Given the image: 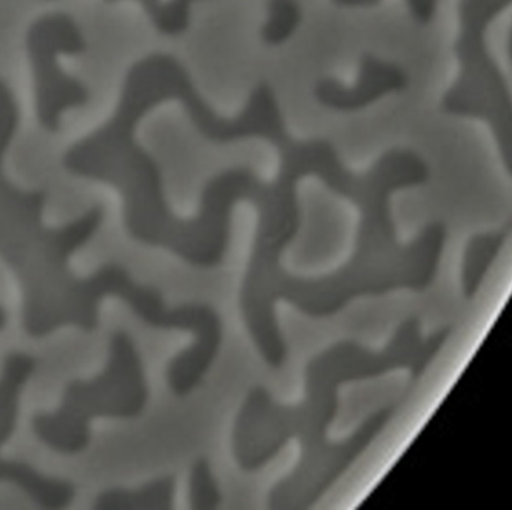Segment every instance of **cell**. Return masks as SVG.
Returning a JSON list of instances; mask_svg holds the SVG:
<instances>
[{
    "instance_id": "cell-2",
    "label": "cell",
    "mask_w": 512,
    "mask_h": 510,
    "mask_svg": "<svg viewBox=\"0 0 512 510\" xmlns=\"http://www.w3.org/2000/svg\"><path fill=\"white\" fill-rule=\"evenodd\" d=\"M155 108L151 91L143 80L134 74H128L123 83L120 102L111 120L88 137L74 143L63 157V166L77 177L91 178L94 172L106 167H120L126 170H138L148 184L149 200L152 210L132 209L140 215L155 218L175 232L186 235H204L215 238L217 230L218 195L224 184L234 180L230 170L207 181L201 193L200 213L192 221L178 220L166 203L163 177L157 161L135 140L138 123Z\"/></svg>"
},
{
    "instance_id": "cell-3",
    "label": "cell",
    "mask_w": 512,
    "mask_h": 510,
    "mask_svg": "<svg viewBox=\"0 0 512 510\" xmlns=\"http://www.w3.org/2000/svg\"><path fill=\"white\" fill-rule=\"evenodd\" d=\"M148 397L142 357L134 340L125 331H117L111 337L103 373L96 379L69 382L59 408L34 416L31 428L53 451L80 454L91 442L92 420L135 419L145 411Z\"/></svg>"
},
{
    "instance_id": "cell-11",
    "label": "cell",
    "mask_w": 512,
    "mask_h": 510,
    "mask_svg": "<svg viewBox=\"0 0 512 510\" xmlns=\"http://www.w3.org/2000/svg\"><path fill=\"white\" fill-rule=\"evenodd\" d=\"M19 125V109L13 92L7 83L0 79V198L14 189V184L5 177L4 157L10 148Z\"/></svg>"
},
{
    "instance_id": "cell-17",
    "label": "cell",
    "mask_w": 512,
    "mask_h": 510,
    "mask_svg": "<svg viewBox=\"0 0 512 510\" xmlns=\"http://www.w3.org/2000/svg\"><path fill=\"white\" fill-rule=\"evenodd\" d=\"M105 2H108V4H112V2H119V0H105Z\"/></svg>"
},
{
    "instance_id": "cell-4",
    "label": "cell",
    "mask_w": 512,
    "mask_h": 510,
    "mask_svg": "<svg viewBox=\"0 0 512 510\" xmlns=\"http://www.w3.org/2000/svg\"><path fill=\"white\" fill-rule=\"evenodd\" d=\"M511 5L512 0H460L454 43L459 69L442 97V111L485 123L512 178V94L488 45L491 25Z\"/></svg>"
},
{
    "instance_id": "cell-15",
    "label": "cell",
    "mask_w": 512,
    "mask_h": 510,
    "mask_svg": "<svg viewBox=\"0 0 512 510\" xmlns=\"http://www.w3.org/2000/svg\"><path fill=\"white\" fill-rule=\"evenodd\" d=\"M5 325H7V313L4 308L0 307V331L4 330Z\"/></svg>"
},
{
    "instance_id": "cell-1",
    "label": "cell",
    "mask_w": 512,
    "mask_h": 510,
    "mask_svg": "<svg viewBox=\"0 0 512 510\" xmlns=\"http://www.w3.org/2000/svg\"><path fill=\"white\" fill-rule=\"evenodd\" d=\"M46 198L42 190H27L0 206V258L19 282L22 325L28 336L39 339L63 327L96 331L100 302L106 296H117L126 304L140 298L154 310H165L160 291L138 285L120 265H103L89 278L74 275L71 256L99 232L105 210L94 206L65 226L46 227Z\"/></svg>"
},
{
    "instance_id": "cell-16",
    "label": "cell",
    "mask_w": 512,
    "mask_h": 510,
    "mask_svg": "<svg viewBox=\"0 0 512 510\" xmlns=\"http://www.w3.org/2000/svg\"><path fill=\"white\" fill-rule=\"evenodd\" d=\"M508 54H509V60H511V63H512V25H511V30H509Z\"/></svg>"
},
{
    "instance_id": "cell-9",
    "label": "cell",
    "mask_w": 512,
    "mask_h": 510,
    "mask_svg": "<svg viewBox=\"0 0 512 510\" xmlns=\"http://www.w3.org/2000/svg\"><path fill=\"white\" fill-rule=\"evenodd\" d=\"M174 475L149 481L138 489H108L94 501L97 510L172 509L175 494Z\"/></svg>"
},
{
    "instance_id": "cell-5",
    "label": "cell",
    "mask_w": 512,
    "mask_h": 510,
    "mask_svg": "<svg viewBox=\"0 0 512 510\" xmlns=\"http://www.w3.org/2000/svg\"><path fill=\"white\" fill-rule=\"evenodd\" d=\"M27 48L33 68L37 118L45 131L57 132L63 112L89 102L88 88L68 76L59 63L63 54L85 53V36L68 14H46L28 30Z\"/></svg>"
},
{
    "instance_id": "cell-13",
    "label": "cell",
    "mask_w": 512,
    "mask_h": 510,
    "mask_svg": "<svg viewBox=\"0 0 512 510\" xmlns=\"http://www.w3.org/2000/svg\"><path fill=\"white\" fill-rule=\"evenodd\" d=\"M198 0H168L161 4L154 27L166 36L186 33L191 25V7Z\"/></svg>"
},
{
    "instance_id": "cell-12",
    "label": "cell",
    "mask_w": 512,
    "mask_h": 510,
    "mask_svg": "<svg viewBox=\"0 0 512 510\" xmlns=\"http://www.w3.org/2000/svg\"><path fill=\"white\" fill-rule=\"evenodd\" d=\"M189 497H191V509L209 510L220 507V488L212 474L211 463L206 457L198 458L192 465Z\"/></svg>"
},
{
    "instance_id": "cell-8",
    "label": "cell",
    "mask_w": 512,
    "mask_h": 510,
    "mask_svg": "<svg viewBox=\"0 0 512 510\" xmlns=\"http://www.w3.org/2000/svg\"><path fill=\"white\" fill-rule=\"evenodd\" d=\"M416 325H419L416 318L405 321L394 334L390 344L381 353L367 350V348L361 347L352 340H345V342H339V344L333 345V347L327 348L318 356L313 357L306 367L307 399L299 405H278L273 400L269 390H266L264 386H255L256 394H258V425L269 419H307L315 409L316 400H318L319 373L325 365H329L330 362L341 356H355L368 360V362H381V360L399 353L407 345Z\"/></svg>"
},
{
    "instance_id": "cell-7",
    "label": "cell",
    "mask_w": 512,
    "mask_h": 510,
    "mask_svg": "<svg viewBox=\"0 0 512 510\" xmlns=\"http://www.w3.org/2000/svg\"><path fill=\"white\" fill-rule=\"evenodd\" d=\"M410 85L407 71L398 63L385 62L373 54H362L358 83L352 88L333 77H324L313 88L316 102L338 112H358L388 94L404 92Z\"/></svg>"
},
{
    "instance_id": "cell-10",
    "label": "cell",
    "mask_w": 512,
    "mask_h": 510,
    "mask_svg": "<svg viewBox=\"0 0 512 510\" xmlns=\"http://www.w3.org/2000/svg\"><path fill=\"white\" fill-rule=\"evenodd\" d=\"M269 20L261 30V39L267 45H281L298 30L302 19L298 0H269Z\"/></svg>"
},
{
    "instance_id": "cell-6",
    "label": "cell",
    "mask_w": 512,
    "mask_h": 510,
    "mask_svg": "<svg viewBox=\"0 0 512 510\" xmlns=\"http://www.w3.org/2000/svg\"><path fill=\"white\" fill-rule=\"evenodd\" d=\"M36 359L30 354L11 353L0 371V449L4 448L17 425L23 386L36 371ZM0 483L17 486L23 494L43 509H65L76 498L73 483L46 477L23 461L0 457Z\"/></svg>"
},
{
    "instance_id": "cell-14",
    "label": "cell",
    "mask_w": 512,
    "mask_h": 510,
    "mask_svg": "<svg viewBox=\"0 0 512 510\" xmlns=\"http://www.w3.org/2000/svg\"><path fill=\"white\" fill-rule=\"evenodd\" d=\"M381 0H333L338 7H375ZM411 16L421 25H430L437 13L439 0H405Z\"/></svg>"
}]
</instances>
